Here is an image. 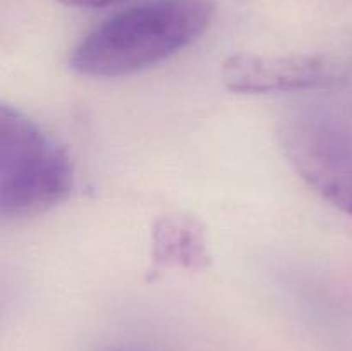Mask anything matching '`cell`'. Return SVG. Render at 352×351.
Masks as SVG:
<instances>
[{
    "instance_id": "7a4b0ae2",
    "label": "cell",
    "mask_w": 352,
    "mask_h": 351,
    "mask_svg": "<svg viewBox=\"0 0 352 351\" xmlns=\"http://www.w3.org/2000/svg\"><path fill=\"white\" fill-rule=\"evenodd\" d=\"M74 167L65 148L19 109L0 105V213L24 219L71 195Z\"/></svg>"
},
{
    "instance_id": "52a82bcc",
    "label": "cell",
    "mask_w": 352,
    "mask_h": 351,
    "mask_svg": "<svg viewBox=\"0 0 352 351\" xmlns=\"http://www.w3.org/2000/svg\"><path fill=\"white\" fill-rule=\"evenodd\" d=\"M103 351H124V350H103Z\"/></svg>"
},
{
    "instance_id": "5b68a950",
    "label": "cell",
    "mask_w": 352,
    "mask_h": 351,
    "mask_svg": "<svg viewBox=\"0 0 352 351\" xmlns=\"http://www.w3.org/2000/svg\"><path fill=\"white\" fill-rule=\"evenodd\" d=\"M151 258L153 272L170 267L201 270L210 258L205 229L192 217H162L151 233Z\"/></svg>"
},
{
    "instance_id": "6da1fadb",
    "label": "cell",
    "mask_w": 352,
    "mask_h": 351,
    "mask_svg": "<svg viewBox=\"0 0 352 351\" xmlns=\"http://www.w3.org/2000/svg\"><path fill=\"white\" fill-rule=\"evenodd\" d=\"M213 16V0H143L86 34L72 50L69 65L86 78L136 74L195 43Z\"/></svg>"
},
{
    "instance_id": "8992f818",
    "label": "cell",
    "mask_w": 352,
    "mask_h": 351,
    "mask_svg": "<svg viewBox=\"0 0 352 351\" xmlns=\"http://www.w3.org/2000/svg\"><path fill=\"white\" fill-rule=\"evenodd\" d=\"M57 2L71 7H88V9H96V7L113 6V3L124 2V0H57Z\"/></svg>"
},
{
    "instance_id": "3957f363",
    "label": "cell",
    "mask_w": 352,
    "mask_h": 351,
    "mask_svg": "<svg viewBox=\"0 0 352 351\" xmlns=\"http://www.w3.org/2000/svg\"><path fill=\"white\" fill-rule=\"evenodd\" d=\"M282 145L299 178L352 215V133L322 114H301L287 123Z\"/></svg>"
},
{
    "instance_id": "277c9868",
    "label": "cell",
    "mask_w": 352,
    "mask_h": 351,
    "mask_svg": "<svg viewBox=\"0 0 352 351\" xmlns=\"http://www.w3.org/2000/svg\"><path fill=\"white\" fill-rule=\"evenodd\" d=\"M222 81L237 95H267L329 88L340 74L320 55L234 54L223 61Z\"/></svg>"
}]
</instances>
